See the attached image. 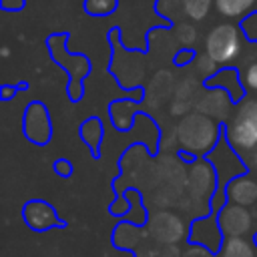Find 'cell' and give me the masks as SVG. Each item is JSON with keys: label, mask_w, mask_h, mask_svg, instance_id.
<instances>
[{"label": "cell", "mask_w": 257, "mask_h": 257, "mask_svg": "<svg viewBox=\"0 0 257 257\" xmlns=\"http://www.w3.org/2000/svg\"><path fill=\"white\" fill-rule=\"evenodd\" d=\"M205 46L207 56H211L215 62H231L239 52V32L231 24H219L209 32Z\"/></svg>", "instance_id": "obj_2"}, {"label": "cell", "mask_w": 257, "mask_h": 257, "mask_svg": "<svg viewBox=\"0 0 257 257\" xmlns=\"http://www.w3.org/2000/svg\"><path fill=\"white\" fill-rule=\"evenodd\" d=\"M229 197L237 205H249L257 199V185L249 179H237L229 187Z\"/></svg>", "instance_id": "obj_5"}, {"label": "cell", "mask_w": 257, "mask_h": 257, "mask_svg": "<svg viewBox=\"0 0 257 257\" xmlns=\"http://www.w3.org/2000/svg\"><path fill=\"white\" fill-rule=\"evenodd\" d=\"M255 0H215L217 10L225 16H241L245 14Z\"/></svg>", "instance_id": "obj_7"}, {"label": "cell", "mask_w": 257, "mask_h": 257, "mask_svg": "<svg viewBox=\"0 0 257 257\" xmlns=\"http://www.w3.org/2000/svg\"><path fill=\"white\" fill-rule=\"evenodd\" d=\"M213 137H215V126H213L211 120H207V122L203 124L201 131H193V126L187 124L185 120H183L181 126H179V139L183 141L185 147L195 149V151H203V149H207V147L211 145Z\"/></svg>", "instance_id": "obj_4"}, {"label": "cell", "mask_w": 257, "mask_h": 257, "mask_svg": "<svg viewBox=\"0 0 257 257\" xmlns=\"http://www.w3.org/2000/svg\"><path fill=\"white\" fill-rule=\"evenodd\" d=\"M221 227L227 235L231 237H239L243 233L249 231L251 227V219H249V213L239 207V205H231V207H225L223 213H221Z\"/></svg>", "instance_id": "obj_3"}, {"label": "cell", "mask_w": 257, "mask_h": 257, "mask_svg": "<svg viewBox=\"0 0 257 257\" xmlns=\"http://www.w3.org/2000/svg\"><path fill=\"white\" fill-rule=\"evenodd\" d=\"M229 141L243 151L257 145V100H245L237 108L229 124Z\"/></svg>", "instance_id": "obj_1"}, {"label": "cell", "mask_w": 257, "mask_h": 257, "mask_svg": "<svg viewBox=\"0 0 257 257\" xmlns=\"http://www.w3.org/2000/svg\"><path fill=\"white\" fill-rule=\"evenodd\" d=\"M253 163H255V167H257V153H255V157H253Z\"/></svg>", "instance_id": "obj_10"}, {"label": "cell", "mask_w": 257, "mask_h": 257, "mask_svg": "<svg viewBox=\"0 0 257 257\" xmlns=\"http://www.w3.org/2000/svg\"><path fill=\"white\" fill-rule=\"evenodd\" d=\"M183 4H185V10L189 16L203 18L211 6V0H183Z\"/></svg>", "instance_id": "obj_8"}, {"label": "cell", "mask_w": 257, "mask_h": 257, "mask_svg": "<svg viewBox=\"0 0 257 257\" xmlns=\"http://www.w3.org/2000/svg\"><path fill=\"white\" fill-rule=\"evenodd\" d=\"M245 82L249 88L257 90V62H253L249 68H247V74H245Z\"/></svg>", "instance_id": "obj_9"}, {"label": "cell", "mask_w": 257, "mask_h": 257, "mask_svg": "<svg viewBox=\"0 0 257 257\" xmlns=\"http://www.w3.org/2000/svg\"><path fill=\"white\" fill-rule=\"evenodd\" d=\"M223 257H255V253H253V247H251L245 239H241V237H231V239L225 243Z\"/></svg>", "instance_id": "obj_6"}]
</instances>
